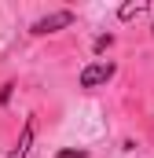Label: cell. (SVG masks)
<instances>
[{
	"label": "cell",
	"instance_id": "1",
	"mask_svg": "<svg viewBox=\"0 0 154 158\" xmlns=\"http://www.w3.org/2000/svg\"><path fill=\"white\" fill-rule=\"evenodd\" d=\"M110 77H114V63H92V66H84V74H81V88L107 85Z\"/></svg>",
	"mask_w": 154,
	"mask_h": 158
},
{
	"label": "cell",
	"instance_id": "2",
	"mask_svg": "<svg viewBox=\"0 0 154 158\" xmlns=\"http://www.w3.org/2000/svg\"><path fill=\"white\" fill-rule=\"evenodd\" d=\"M70 22H74L70 11H55V15H48V19H37V22H33V33L44 37V33H55V30H63V26H70Z\"/></svg>",
	"mask_w": 154,
	"mask_h": 158
},
{
	"label": "cell",
	"instance_id": "3",
	"mask_svg": "<svg viewBox=\"0 0 154 158\" xmlns=\"http://www.w3.org/2000/svg\"><path fill=\"white\" fill-rule=\"evenodd\" d=\"M30 143H33V118L26 121V129H22V140H18V147L11 151L7 158H26V151H30Z\"/></svg>",
	"mask_w": 154,
	"mask_h": 158
},
{
	"label": "cell",
	"instance_id": "4",
	"mask_svg": "<svg viewBox=\"0 0 154 158\" xmlns=\"http://www.w3.org/2000/svg\"><path fill=\"white\" fill-rule=\"evenodd\" d=\"M143 7H147V4H125V7H121L117 15H121V19H136V15H140Z\"/></svg>",
	"mask_w": 154,
	"mask_h": 158
},
{
	"label": "cell",
	"instance_id": "5",
	"mask_svg": "<svg viewBox=\"0 0 154 158\" xmlns=\"http://www.w3.org/2000/svg\"><path fill=\"white\" fill-rule=\"evenodd\" d=\"M110 40H114L110 33H107V37H99V40H95V52H103V48H110Z\"/></svg>",
	"mask_w": 154,
	"mask_h": 158
},
{
	"label": "cell",
	"instance_id": "6",
	"mask_svg": "<svg viewBox=\"0 0 154 158\" xmlns=\"http://www.w3.org/2000/svg\"><path fill=\"white\" fill-rule=\"evenodd\" d=\"M59 158H84V151H59Z\"/></svg>",
	"mask_w": 154,
	"mask_h": 158
},
{
	"label": "cell",
	"instance_id": "7",
	"mask_svg": "<svg viewBox=\"0 0 154 158\" xmlns=\"http://www.w3.org/2000/svg\"><path fill=\"white\" fill-rule=\"evenodd\" d=\"M11 88H15V85H4V88H0V103H7V96H11Z\"/></svg>",
	"mask_w": 154,
	"mask_h": 158
}]
</instances>
